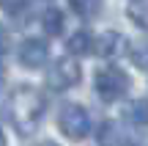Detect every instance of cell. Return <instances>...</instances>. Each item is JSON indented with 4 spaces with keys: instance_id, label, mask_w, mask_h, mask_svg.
Masks as SVG:
<instances>
[{
    "instance_id": "9",
    "label": "cell",
    "mask_w": 148,
    "mask_h": 146,
    "mask_svg": "<svg viewBox=\"0 0 148 146\" xmlns=\"http://www.w3.org/2000/svg\"><path fill=\"white\" fill-rule=\"evenodd\" d=\"M66 47H69L71 55H88V53H93V33L82 28V30H77V33L69 39Z\"/></svg>"
},
{
    "instance_id": "5",
    "label": "cell",
    "mask_w": 148,
    "mask_h": 146,
    "mask_svg": "<svg viewBox=\"0 0 148 146\" xmlns=\"http://www.w3.org/2000/svg\"><path fill=\"white\" fill-rule=\"evenodd\" d=\"M47 55H49V47H47V42H41V39H25V42L19 44V64L27 66V69L44 66Z\"/></svg>"
},
{
    "instance_id": "14",
    "label": "cell",
    "mask_w": 148,
    "mask_h": 146,
    "mask_svg": "<svg viewBox=\"0 0 148 146\" xmlns=\"http://www.w3.org/2000/svg\"><path fill=\"white\" fill-rule=\"evenodd\" d=\"M25 6H27V0H0V8H3L5 14H11V17H16Z\"/></svg>"
},
{
    "instance_id": "16",
    "label": "cell",
    "mask_w": 148,
    "mask_h": 146,
    "mask_svg": "<svg viewBox=\"0 0 148 146\" xmlns=\"http://www.w3.org/2000/svg\"><path fill=\"white\" fill-rule=\"evenodd\" d=\"M38 146H58V143H52V141H41Z\"/></svg>"
},
{
    "instance_id": "2",
    "label": "cell",
    "mask_w": 148,
    "mask_h": 146,
    "mask_svg": "<svg viewBox=\"0 0 148 146\" xmlns=\"http://www.w3.org/2000/svg\"><path fill=\"white\" fill-rule=\"evenodd\" d=\"M93 88L101 102H118L129 91V75L118 66H101L93 77Z\"/></svg>"
},
{
    "instance_id": "8",
    "label": "cell",
    "mask_w": 148,
    "mask_h": 146,
    "mask_svg": "<svg viewBox=\"0 0 148 146\" xmlns=\"http://www.w3.org/2000/svg\"><path fill=\"white\" fill-rule=\"evenodd\" d=\"M123 116L134 127H148V99H132L123 108Z\"/></svg>"
},
{
    "instance_id": "13",
    "label": "cell",
    "mask_w": 148,
    "mask_h": 146,
    "mask_svg": "<svg viewBox=\"0 0 148 146\" xmlns=\"http://www.w3.org/2000/svg\"><path fill=\"white\" fill-rule=\"evenodd\" d=\"M71 11L77 17H82V19H90V17L99 11V0H69Z\"/></svg>"
},
{
    "instance_id": "4",
    "label": "cell",
    "mask_w": 148,
    "mask_h": 146,
    "mask_svg": "<svg viewBox=\"0 0 148 146\" xmlns=\"http://www.w3.org/2000/svg\"><path fill=\"white\" fill-rule=\"evenodd\" d=\"M82 72H79V64L74 58H58L47 72V86L52 91H66V88L77 86Z\"/></svg>"
},
{
    "instance_id": "3",
    "label": "cell",
    "mask_w": 148,
    "mask_h": 146,
    "mask_svg": "<svg viewBox=\"0 0 148 146\" xmlns=\"http://www.w3.org/2000/svg\"><path fill=\"white\" fill-rule=\"evenodd\" d=\"M58 127H60V132L66 138L79 141V138H85L90 132V116H88V110L82 105H74V102L63 105L60 108V116H58Z\"/></svg>"
},
{
    "instance_id": "7",
    "label": "cell",
    "mask_w": 148,
    "mask_h": 146,
    "mask_svg": "<svg viewBox=\"0 0 148 146\" xmlns=\"http://www.w3.org/2000/svg\"><path fill=\"white\" fill-rule=\"evenodd\" d=\"M96 141H99V146H129V135L121 130V124L104 121L96 132Z\"/></svg>"
},
{
    "instance_id": "15",
    "label": "cell",
    "mask_w": 148,
    "mask_h": 146,
    "mask_svg": "<svg viewBox=\"0 0 148 146\" xmlns=\"http://www.w3.org/2000/svg\"><path fill=\"white\" fill-rule=\"evenodd\" d=\"M5 50H8V33H5L3 28H0V58L5 55Z\"/></svg>"
},
{
    "instance_id": "18",
    "label": "cell",
    "mask_w": 148,
    "mask_h": 146,
    "mask_svg": "<svg viewBox=\"0 0 148 146\" xmlns=\"http://www.w3.org/2000/svg\"><path fill=\"white\" fill-rule=\"evenodd\" d=\"M0 83H3V77H0Z\"/></svg>"
},
{
    "instance_id": "1",
    "label": "cell",
    "mask_w": 148,
    "mask_h": 146,
    "mask_svg": "<svg viewBox=\"0 0 148 146\" xmlns=\"http://www.w3.org/2000/svg\"><path fill=\"white\" fill-rule=\"evenodd\" d=\"M44 102L41 91L33 86H19L14 94H11V102H8V113H11V124L16 127L19 135H33L44 116Z\"/></svg>"
},
{
    "instance_id": "11",
    "label": "cell",
    "mask_w": 148,
    "mask_h": 146,
    "mask_svg": "<svg viewBox=\"0 0 148 146\" xmlns=\"http://www.w3.org/2000/svg\"><path fill=\"white\" fill-rule=\"evenodd\" d=\"M126 17H129L137 28H145V30H148V0H129Z\"/></svg>"
},
{
    "instance_id": "17",
    "label": "cell",
    "mask_w": 148,
    "mask_h": 146,
    "mask_svg": "<svg viewBox=\"0 0 148 146\" xmlns=\"http://www.w3.org/2000/svg\"><path fill=\"white\" fill-rule=\"evenodd\" d=\"M0 146H5V138H3V132H0Z\"/></svg>"
},
{
    "instance_id": "12",
    "label": "cell",
    "mask_w": 148,
    "mask_h": 146,
    "mask_svg": "<svg viewBox=\"0 0 148 146\" xmlns=\"http://www.w3.org/2000/svg\"><path fill=\"white\" fill-rule=\"evenodd\" d=\"M129 58H132L134 66H140V69H148V39L143 42H134L132 50H129Z\"/></svg>"
},
{
    "instance_id": "10",
    "label": "cell",
    "mask_w": 148,
    "mask_h": 146,
    "mask_svg": "<svg viewBox=\"0 0 148 146\" xmlns=\"http://www.w3.org/2000/svg\"><path fill=\"white\" fill-rule=\"evenodd\" d=\"M63 25H66V19H63V11L60 8H47L44 11L41 28H44L47 36H60V33H63Z\"/></svg>"
},
{
    "instance_id": "6",
    "label": "cell",
    "mask_w": 148,
    "mask_h": 146,
    "mask_svg": "<svg viewBox=\"0 0 148 146\" xmlns=\"http://www.w3.org/2000/svg\"><path fill=\"white\" fill-rule=\"evenodd\" d=\"M93 53L99 58H118L121 53H126V39L115 30H107L99 39H93Z\"/></svg>"
}]
</instances>
